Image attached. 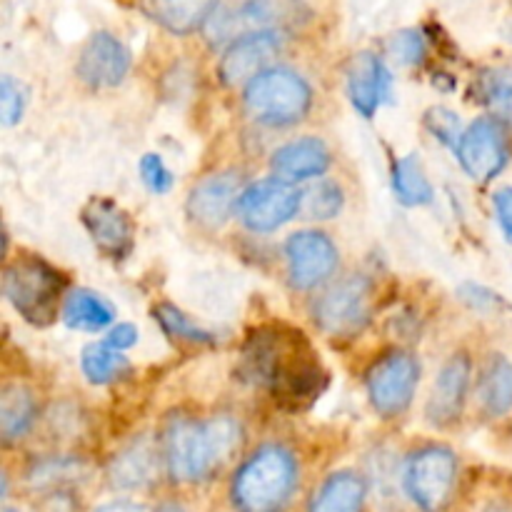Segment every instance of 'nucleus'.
Segmentation results:
<instances>
[{
	"instance_id": "0eeeda50",
	"label": "nucleus",
	"mask_w": 512,
	"mask_h": 512,
	"mask_svg": "<svg viewBox=\"0 0 512 512\" xmlns=\"http://www.w3.org/2000/svg\"><path fill=\"white\" fill-rule=\"evenodd\" d=\"M285 35L273 30H250L230 40L218 58V80L225 88H248L260 73L270 70L283 53Z\"/></svg>"
},
{
	"instance_id": "e433bc0d",
	"label": "nucleus",
	"mask_w": 512,
	"mask_h": 512,
	"mask_svg": "<svg viewBox=\"0 0 512 512\" xmlns=\"http://www.w3.org/2000/svg\"><path fill=\"white\" fill-rule=\"evenodd\" d=\"M95 512H145V508L133 500H110V503L98 505Z\"/></svg>"
},
{
	"instance_id": "4c0bfd02",
	"label": "nucleus",
	"mask_w": 512,
	"mask_h": 512,
	"mask_svg": "<svg viewBox=\"0 0 512 512\" xmlns=\"http://www.w3.org/2000/svg\"><path fill=\"white\" fill-rule=\"evenodd\" d=\"M155 512H188V510H185L183 505H178V503H165V505H160V508Z\"/></svg>"
},
{
	"instance_id": "6e6552de",
	"label": "nucleus",
	"mask_w": 512,
	"mask_h": 512,
	"mask_svg": "<svg viewBox=\"0 0 512 512\" xmlns=\"http://www.w3.org/2000/svg\"><path fill=\"white\" fill-rule=\"evenodd\" d=\"M508 123L485 115L473 120L458 143V160L465 173L478 183H490L498 178L510 163Z\"/></svg>"
},
{
	"instance_id": "20e7f679",
	"label": "nucleus",
	"mask_w": 512,
	"mask_h": 512,
	"mask_svg": "<svg viewBox=\"0 0 512 512\" xmlns=\"http://www.w3.org/2000/svg\"><path fill=\"white\" fill-rule=\"evenodd\" d=\"M3 293L8 303L30 325L53 323L65 303V275L40 258H18L5 268Z\"/></svg>"
},
{
	"instance_id": "2eb2a0df",
	"label": "nucleus",
	"mask_w": 512,
	"mask_h": 512,
	"mask_svg": "<svg viewBox=\"0 0 512 512\" xmlns=\"http://www.w3.org/2000/svg\"><path fill=\"white\" fill-rule=\"evenodd\" d=\"M95 248L110 260H123L133 250V220L110 198H90L80 210Z\"/></svg>"
},
{
	"instance_id": "7ed1b4c3",
	"label": "nucleus",
	"mask_w": 512,
	"mask_h": 512,
	"mask_svg": "<svg viewBox=\"0 0 512 512\" xmlns=\"http://www.w3.org/2000/svg\"><path fill=\"white\" fill-rule=\"evenodd\" d=\"M298 490V460L283 445L255 450L230 483L235 512H285Z\"/></svg>"
},
{
	"instance_id": "39448f33",
	"label": "nucleus",
	"mask_w": 512,
	"mask_h": 512,
	"mask_svg": "<svg viewBox=\"0 0 512 512\" xmlns=\"http://www.w3.org/2000/svg\"><path fill=\"white\" fill-rule=\"evenodd\" d=\"M243 103L245 110L260 123L285 128L308 115L313 105V90L298 70L273 65L260 73L248 88H243Z\"/></svg>"
},
{
	"instance_id": "1a4fd4ad",
	"label": "nucleus",
	"mask_w": 512,
	"mask_h": 512,
	"mask_svg": "<svg viewBox=\"0 0 512 512\" xmlns=\"http://www.w3.org/2000/svg\"><path fill=\"white\" fill-rule=\"evenodd\" d=\"M420 380V365L410 353L395 350L380 358L368 370V398L373 403L375 413L383 418H395L405 413L413 403L415 388Z\"/></svg>"
},
{
	"instance_id": "393cba45",
	"label": "nucleus",
	"mask_w": 512,
	"mask_h": 512,
	"mask_svg": "<svg viewBox=\"0 0 512 512\" xmlns=\"http://www.w3.org/2000/svg\"><path fill=\"white\" fill-rule=\"evenodd\" d=\"M475 93L493 118L512 125V68L510 65H490L480 70L475 80Z\"/></svg>"
},
{
	"instance_id": "72a5a7b5",
	"label": "nucleus",
	"mask_w": 512,
	"mask_h": 512,
	"mask_svg": "<svg viewBox=\"0 0 512 512\" xmlns=\"http://www.w3.org/2000/svg\"><path fill=\"white\" fill-rule=\"evenodd\" d=\"M458 295L470 305V308L480 310V313H490V310L503 308V295L493 293V290L485 288V285L465 283V285H460Z\"/></svg>"
},
{
	"instance_id": "b1692460",
	"label": "nucleus",
	"mask_w": 512,
	"mask_h": 512,
	"mask_svg": "<svg viewBox=\"0 0 512 512\" xmlns=\"http://www.w3.org/2000/svg\"><path fill=\"white\" fill-rule=\"evenodd\" d=\"M113 318V305L93 290H73L63 303V320L73 330L95 333V330L108 328Z\"/></svg>"
},
{
	"instance_id": "cd10ccee",
	"label": "nucleus",
	"mask_w": 512,
	"mask_h": 512,
	"mask_svg": "<svg viewBox=\"0 0 512 512\" xmlns=\"http://www.w3.org/2000/svg\"><path fill=\"white\" fill-rule=\"evenodd\" d=\"M343 208V190L333 180H318L300 193V213L308 220H330Z\"/></svg>"
},
{
	"instance_id": "a878e982",
	"label": "nucleus",
	"mask_w": 512,
	"mask_h": 512,
	"mask_svg": "<svg viewBox=\"0 0 512 512\" xmlns=\"http://www.w3.org/2000/svg\"><path fill=\"white\" fill-rule=\"evenodd\" d=\"M393 188L400 203L410 205V208L428 205L433 200V185H430L428 175H425L423 165L418 163L415 155H405V158L395 160Z\"/></svg>"
},
{
	"instance_id": "473e14b6",
	"label": "nucleus",
	"mask_w": 512,
	"mask_h": 512,
	"mask_svg": "<svg viewBox=\"0 0 512 512\" xmlns=\"http://www.w3.org/2000/svg\"><path fill=\"white\" fill-rule=\"evenodd\" d=\"M25 98L23 88L15 83L10 75H3L0 80V115H3L5 125H15L20 118H23Z\"/></svg>"
},
{
	"instance_id": "f257e3e1",
	"label": "nucleus",
	"mask_w": 512,
	"mask_h": 512,
	"mask_svg": "<svg viewBox=\"0 0 512 512\" xmlns=\"http://www.w3.org/2000/svg\"><path fill=\"white\" fill-rule=\"evenodd\" d=\"M243 373L270 390L285 410H303L320 398L328 373L300 330L288 325H265L243 348Z\"/></svg>"
},
{
	"instance_id": "4468645a",
	"label": "nucleus",
	"mask_w": 512,
	"mask_h": 512,
	"mask_svg": "<svg viewBox=\"0 0 512 512\" xmlns=\"http://www.w3.org/2000/svg\"><path fill=\"white\" fill-rule=\"evenodd\" d=\"M345 88L353 108L363 118H373L380 105L393 93V75L388 65L373 50H360L345 68Z\"/></svg>"
},
{
	"instance_id": "5701e85b",
	"label": "nucleus",
	"mask_w": 512,
	"mask_h": 512,
	"mask_svg": "<svg viewBox=\"0 0 512 512\" xmlns=\"http://www.w3.org/2000/svg\"><path fill=\"white\" fill-rule=\"evenodd\" d=\"M38 405H35L33 393L23 385H5L0 393V433L5 443L25 438L33 428Z\"/></svg>"
},
{
	"instance_id": "c85d7f7f",
	"label": "nucleus",
	"mask_w": 512,
	"mask_h": 512,
	"mask_svg": "<svg viewBox=\"0 0 512 512\" xmlns=\"http://www.w3.org/2000/svg\"><path fill=\"white\" fill-rule=\"evenodd\" d=\"M153 315L155 320H158L160 328H163V333L170 335V338H178V340H185V343H198V345L215 343L213 333H208V330H203L200 325H195L193 320H190L183 310L175 308V305L170 303L155 305Z\"/></svg>"
},
{
	"instance_id": "9b49d317",
	"label": "nucleus",
	"mask_w": 512,
	"mask_h": 512,
	"mask_svg": "<svg viewBox=\"0 0 512 512\" xmlns=\"http://www.w3.org/2000/svg\"><path fill=\"white\" fill-rule=\"evenodd\" d=\"M315 323L328 335H345L358 330L370 315V280L363 275L333 285L313 305Z\"/></svg>"
},
{
	"instance_id": "c9c22d12",
	"label": "nucleus",
	"mask_w": 512,
	"mask_h": 512,
	"mask_svg": "<svg viewBox=\"0 0 512 512\" xmlns=\"http://www.w3.org/2000/svg\"><path fill=\"white\" fill-rule=\"evenodd\" d=\"M135 343H138V330H135V325H130V323L115 325V328L108 333V340H105V345L120 350V353L128 348H133Z\"/></svg>"
},
{
	"instance_id": "4be33fe9",
	"label": "nucleus",
	"mask_w": 512,
	"mask_h": 512,
	"mask_svg": "<svg viewBox=\"0 0 512 512\" xmlns=\"http://www.w3.org/2000/svg\"><path fill=\"white\" fill-rule=\"evenodd\" d=\"M478 403L490 418H505L512 413V360L495 353L485 360L478 380Z\"/></svg>"
},
{
	"instance_id": "dca6fc26",
	"label": "nucleus",
	"mask_w": 512,
	"mask_h": 512,
	"mask_svg": "<svg viewBox=\"0 0 512 512\" xmlns=\"http://www.w3.org/2000/svg\"><path fill=\"white\" fill-rule=\"evenodd\" d=\"M223 0H133L145 20L175 38L205 33Z\"/></svg>"
},
{
	"instance_id": "f3484780",
	"label": "nucleus",
	"mask_w": 512,
	"mask_h": 512,
	"mask_svg": "<svg viewBox=\"0 0 512 512\" xmlns=\"http://www.w3.org/2000/svg\"><path fill=\"white\" fill-rule=\"evenodd\" d=\"M240 178L233 170L208 175L188 195V218L200 228H220L240 200Z\"/></svg>"
},
{
	"instance_id": "7c9ffc66",
	"label": "nucleus",
	"mask_w": 512,
	"mask_h": 512,
	"mask_svg": "<svg viewBox=\"0 0 512 512\" xmlns=\"http://www.w3.org/2000/svg\"><path fill=\"white\" fill-rule=\"evenodd\" d=\"M425 128L435 135L438 140H443L445 145H455L458 148L460 138H463L465 130H460V118L448 108H430L425 113Z\"/></svg>"
},
{
	"instance_id": "f03ea898",
	"label": "nucleus",
	"mask_w": 512,
	"mask_h": 512,
	"mask_svg": "<svg viewBox=\"0 0 512 512\" xmlns=\"http://www.w3.org/2000/svg\"><path fill=\"white\" fill-rule=\"evenodd\" d=\"M238 443L240 428L228 415L210 420L173 418L160 438V450L175 483H203L228 463Z\"/></svg>"
},
{
	"instance_id": "423d86ee",
	"label": "nucleus",
	"mask_w": 512,
	"mask_h": 512,
	"mask_svg": "<svg viewBox=\"0 0 512 512\" xmlns=\"http://www.w3.org/2000/svg\"><path fill=\"white\" fill-rule=\"evenodd\" d=\"M405 495L420 512H443L458 485V458L443 445H430L413 453L403 473Z\"/></svg>"
},
{
	"instance_id": "2f4dec72",
	"label": "nucleus",
	"mask_w": 512,
	"mask_h": 512,
	"mask_svg": "<svg viewBox=\"0 0 512 512\" xmlns=\"http://www.w3.org/2000/svg\"><path fill=\"white\" fill-rule=\"evenodd\" d=\"M138 170H140V178H143V183L148 185L153 193L163 195L173 188V173H170L168 165L163 163V158H160V155H155V153L143 155V158H140Z\"/></svg>"
},
{
	"instance_id": "c756f323",
	"label": "nucleus",
	"mask_w": 512,
	"mask_h": 512,
	"mask_svg": "<svg viewBox=\"0 0 512 512\" xmlns=\"http://www.w3.org/2000/svg\"><path fill=\"white\" fill-rule=\"evenodd\" d=\"M388 50L390 55H393L395 60H400L403 65H418L420 60L425 58L428 45H425V35L420 33V30L405 28L390 38Z\"/></svg>"
},
{
	"instance_id": "aec40b11",
	"label": "nucleus",
	"mask_w": 512,
	"mask_h": 512,
	"mask_svg": "<svg viewBox=\"0 0 512 512\" xmlns=\"http://www.w3.org/2000/svg\"><path fill=\"white\" fill-rule=\"evenodd\" d=\"M270 165H273L275 178L280 180H288V183L310 180L328 170L330 150L320 138H300L275 150Z\"/></svg>"
},
{
	"instance_id": "a211bd4d",
	"label": "nucleus",
	"mask_w": 512,
	"mask_h": 512,
	"mask_svg": "<svg viewBox=\"0 0 512 512\" xmlns=\"http://www.w3.org/2000/svg\"><path fill=\"white\" fill-rule=\"evenodd\" d=\"M468 385H470L468 355L465 353L453 355V358L443 365V370H440L438 378H435L433 390H430L428 410H425L430 425H435V428H448V425L458 423V418L463 415Z\"/></svg>"
},
{
	"instance_id": "f8f14e48",
	"label": "nucleus",
	"mask_w": 512,
	"mask_h": 512,
	"mask_svg": "<svg viewBox=\"0 0 512 512\" xmlns=\"http://www.w3.org/2000/svg\"><path fill=\"white\" fill-rule=\"evenodd\" d=\"M130 65H133V58H130L128 45L118 35L98 30L80 48L75 73H78L80 83H85L88 88L105 90L123 83L130 73Z\"/></svg>"
},
{
	"instance_id": "6ab92c4d",
	"label": "nucleus",
	"mask_w": 512,
	"mask_h": 512,
	"mask_svg": "<svg viewBox=\"0 0 512 512\" xmlns=\"http://www.w3.org/2000/svg\"><path fill=\"white\" fill-rule=\"evenodd\" d=\"M163 460V450L155 448L148 438L135 440L128 448L120 450L110 463V485L118 490H143L155 483Z\"/></svg>"
},
{
	"instance_id": "bb28decb",
	"label": "nucleus",
	"mask_w": 512,
	"mask_h": 512,
	"mask_svg": "<svg viewBox=\"0 0 512 512\" xmlns=\"http://www.w3.org/2000/svg\"><path fill=\"white\" fill-rule=\"evenodd\" d=\"M80 368H83L85 378L93 385H108L113 380L123 378L130 370V363L120 350L110 348V345L93 343L83 350Z\"/></svg>"
},
{
	"instance_id": "412c9836",
	"label": "nucleus",
	"mask_w": 512,
	"mask_h": 512,
	"mask_svg": "<svg viewBox=\"0 0 512 512\" xmlns=\"http://www.w3.org/2000/svg\"><path fill=\"white\" fill-rule=\"evenodd\" d=\"M368 483L353 470H340L315 490L308 512H363Z\"/></svg>"
},
{
	"instance_id": "58836bf2",
	"label": "nucleus",
	"mask_w": 512,
	"mask_h": 512,
	"mask_svg": "<svg viewBox=\"0 0 512 512\" xmlns=\"http://www.w3.org/2000/svg\"><path fill=\"white\" fill-rule=\"evenodd\" d=\"M485 512H512V505L508 503H493L485 508Z\"/></svg>"
},
{
	"instance_id": "ddd939ff",
	"label": "nucleus",
	"mask_w": 512,
	"mask_h": 512,
	"mask_svg": "<svg viewBox=\"0 0 512 512\" xmlns=\"http://www.w3.org/2000/svg\"><path fill=\"white\" fill-rule=\"evenodd\" d=\"M290 283L298 290H313L323 285L338 268V248L318 230H300L285 243Z\"/></svg>"
},
{
	"instance_id": "f704fd0d",
	"label": "nucleus",
	"mask_w": 512,
	"mask_h": 512,
	"mask_svg": "<svg viewBox=\"0 0 512 512\" xmlns=\"http://www.w3.org/2000/svg\"><path fill=\"white\" fill-rule=\"evenodd\" d=\"M495 205V218H498L503 233L512 240V188H500L493 198Z\"/></svg>"
},
{
	"instance_id": "ea45409f",
	"label": "nucleus",
	"mask_w": 512,
	"mask_h": 512,
	"mask_svg": "<svg viewBox=\"0 0 512 512\" xmlns=\"http://www.w3.org/2000/svg\"><path fill=\"white\" fill-rule=\"evenodd\" d=\"M5 512H20V510H5Z\"/></svg>"
},
{
	"instance_id": "9d476101",
	"label": "nucleus",
	"mask_w": 512,
	"mask_h": 512,
	"mask_svg": "<svg viewBox=\"0 0 512 512\" xmlns=\"http://www.w3.org/2000/svg\"><path fill=\"white\" fill-rule=\"evenodd\" d=\"M300 213V193L280 178L258 180L248 185L238 200V215L243 225L255 233H270Z\"/></svg>"
}]
</instances>
